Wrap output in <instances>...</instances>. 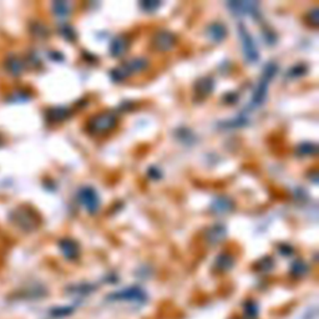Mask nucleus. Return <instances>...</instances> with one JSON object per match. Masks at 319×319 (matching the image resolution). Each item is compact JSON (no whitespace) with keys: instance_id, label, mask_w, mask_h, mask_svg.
Wrapping results in <instances>:
<instances>
[{"instance_id":"4","label":"nucleus","mask_w":319,"mask_h":319,"mask_svg":"<svg viewBox=\"0 0 319 319\" xmlns=\"http://www.w3.org/2000/svg\"><path fill=\"white\" fill-rule=\"evenodd\" d=\"M238 35H239V38H241L242 41V47H243V54L244 58L248 63H255V61L259 59V52L257 50V47H255V43L253 40L252 35L250 32H247L246 26L243 24H239L238 25Z\"/></svg>"},{"instance_id":"24","label":"nucleus","mask_w":319,"mask_h":319,"mask_svg":"<svg viewBox=\"0 0 319 319\" xmlns=\"http://www.w3.org/2000/svg\"><path fill=\"white\" fill-rule=\"evenodd\" d=\"M305 66L303 65H297V66L292 67V69L288 71V76H292V78H298V76H302L305 73Z\"/></svg>"},{"instance_id":"14","label":"nucleus","mask_w":319,"mask_h":319,"mask_svg":"<svg viewBox=\"0 0 319 319\" xmlns=\"http://www.w3.org/2000/svg\"><path fill=\"white\" fill-rule=\"evenodd\" d=\"M111 298L126 299V301H141L145 298V293L140 288H128V289L111 294Z\"/></svg>"},{"instance_id":"22","label":"nucleus","mask_w":319,"mask_h":319,"mask_svg":"<svg viewBox=\"0 0 319 319\" xmlns=\"http://www.w3.org/2000/svg\"><path fill=\"white\" fill-rule=\"evenodd\" d=\"M308 23L309 25L313 26V28H317L319 24V15H318V8H313L312 10H309L308 13Z\"/></svg>"},{"instance_id":"3","label":"nucleus","mask_w":319,"mask_h":319,"mask_svg":"<svg viewBox=\"0 0 319 319\" xmlns=\"http://www.w3.org/2000/svg\"><path fill=\"white\" fill-rule=\"evenodd\" d=\"M117 124V116L112 111H102L89 121V130L91 134H105L112 130Z\"/></svg>"},{"instance_id":"19","label":"nucleus","mask_w":319,"mask_h":319,"mask_svg":"<svg viewBox=\"0 0 319 319\" xmlns=\"http://www.w3.org/2000/svg\"><path fill=\"white\" fill-rule=\"evenodd\" d=\"M317 152V145L312 143H304L298 147V154L301 156H312Z\"/></svg>"},{"instance_id":"9","label":"nucleus","mask_w":319,"mask_h":319,"mask_svg":"<svg viewBox=\"0 0 319 319\" xmlns=\"http://www.w3.org/2000/svg\"><path fill=\"white\" fill-rule=\"evenodd\" d=\"M235 207L233 200H231L227 196H220V197L215 198L213 202L211 203V211L216 215H224L231 212Z\"/></svg>"},{"instance_id":"20","label":"nucleus","mask_w":319,"mask_h":319,"mask_svg":"<svg viewBox=\"0 0 319 319\" xmlns=\"http://www.w3.org/2000/svg\"><path fill=\"white\" fill-rule=\"evenodd\" d=\"M69 116V110L64 108H59V109H52L50 111V119L54 120V121H61V120L66 119Z\"/></svg>"},{"instance_id":"5","label":"nucleus","mask_w":319,"mask_h":319,"mask_svg":"<svg viewBox=\"0 0 319 319\" xmlns=\"http://www.w3.org/2000/svg\"><path fill=\"white\" fill-rule=\"evenodd\" d=\"M79 202L81 203L90 215H95L96 212L99 211L100 207V197L97 192L90 187V186H85L80 191L78 192Z\"/></svg>"},{"instance_id":"2","label":"nucleus","mask_w":319,"mask_h":319,"mask_svg":"<svg viewBox=\"0 0 319 319\" xmlns=\"http://www.w3.org/2000/svg\"><path fill=\"white\" fill-rule=\"evenodd\" d=\"M148 66V61L147 59L145 58H134L131 59V60L125 61V63H122L120 66H117L116 69H113L111 71V78L115 81H122V80H125L126 78L128 76L134 75V74L140 73V71H143L145 70L146 67Z\"/></svg>"},{"instance_id":"26","label":"nucleus","mask_w":319,"mask_h":319,"mask_svg":"<svg viewBox=\"0 0 319 319\" xmlns=\"http://www.w3.org/2000/svg\"><path fill=\"white\" fill-rule=\"evenodd\" d=\"M148 176L151 177V178H154V180H159L160 177H161V172H160L157 168L151 167L148 168Z\"/></svg>"},{"instance_id":"16","label":"nucleus","mask_w":319,"mask_h":319,"mask_svg":"<svg viewBox=\"0 0 319 319\" xmlns=\"http://www.w3.org/2000/svg\"><path fill=\"white\" fill-rule=\"evenodd\" d=\"M52 12L58 16H66L71 13V4L67 1H56L52 4Z\"/></svg>"},{"instance_id":"15","label":"nucleus","mask_w":319,"mask_h":319,"mask_svg":"<svg viewBox=\"0 0 319 319\" xmlns=\"http://www.w3.org/2000/svg\"><path fill=\"white\" fill-rule=\"evenodd\" d=\"M226 227L223 224H215L208 229L207 232V239L211 244H217L222 242L226 237Z\"/></svg>"},{"instance_id":"6","label":"nucleus","mask_w":319,"mask_h":319,"mask_svg":"<svg viewBox=\"0 0 319 319\" xmlns=\"http://www.w3.org/2000/svg\"><path fill=\"white\" fill-rule=\"evenodd\" d=\"M229 12L236 15H251L257 16L259 14V4L257 1H229L227 3Z\"/></svg>"},{"instance_id":"8","label":"nucleus","mask_w":319,"mask_h":319,"mask_svg":"<svg viewBox=\"0 0 319 319\" xmlns=\"http://www.w3.org/2000/svg\"><path fill=\"white\" fill-rule=\"evenodd\" d=\"M15 221L21 228L26 231H32L38 226V218L34 212L29 209H19L15 212Z\"/></svg>"},{"instance_id":"25","label":"nucleus","mask_w":319,"mask_h":319,"mask_svg":"<svg viewBox=\"0 0 319 319\" xmlns=\"http://www.w3.org/2000/svg\"><path fill=\"white\" fill-rule=\"evenodd\" d=\"M12 65H9V70L12 71L13 74H20L21 70H23V64H21L20 61L17 60V59H12L10 60Z\"/></svg>"},{"instance_id":"18","label":"nucleus","mask_w":319,"mask_h":319,"mask_svg":"<svg viewBox=\"0 0 319 319\" xmlns=\"http://www.w3.org/2000/svg\"><path fill=\"white\" fill-rule=\"evenodd\" d=\"M233 262L235 261H233V258L231 257V255L223 253V255H221L220 257H218L216 264H217V267L220 268L221 271H227V270H231V268H232Z\"/></svg>"},{"instance_id":"13","label":"nucleus","mask_w":319,"mask_h":319,"mask_svg":"<svg viewBox=\"0 0 319 319\" xmlns=\"http://www.w3.org/2000/svg\"><path fill=\"white\" fill-rule=\"evenodd\" d=\"M213 89H215V82L211 78L200 79L194 85V93L200 97H206V96L211 95Z\"/></svg>"},{"instance_id":"23","label":"nucleus","mask_w":319,"mask_h":319,"mask_svg":"<svg viewBox=\"0 0 319 319\" xmlns=\"http://www.w3.org/2000/svg\"><path fill=\"white\" fill-rule=\"evenodd\" d=\"M161 5V3H159V1H152V0H150V1H143V3H140V6L145 10V12H155L159 6Z\"/></svg>"},{"instance_id":"12","label":"nucleus","mask_w":319,"mask_h":319,"mask_svg":"<svg viewBox=\"0 0 319 319\" xmlns=\"http://www.w3.org/2000/svg\"><path fill=\"white\" fill-rule=\"evenodd\" d=\"M59 247H60V251L63 252L65 258L67 259L78 258L79 246L75 241L69 239V238H65V239H61V241L59 242Z\"/></svg>"},{"instance_id":"1","label":"nucleus","mask_w":319,"mask_h":319,"mask_svg":"<svg viewBox=\"0 0 319 319\" xmlns=\"http://www.w3.org/2000/svg\"><path fill=\"white\" fill-rule=\"evenodd\" d=\"M277 65L274 63H268L263 69V74H262L261 80L258 81L257 86L255 89V93L252 96V105L253 106H261L263 102L266 101L268 94V85L272 81V79L274 78L277 73Z\"/></svg>"},{"instance_id":"17","label":"nucleus","mask_w":319,"mask_h":319,"mask_svg":"<svg viewBox=\"0 0 319 319\" xmlns=\"http://www.w3.org/2000/svg\"><path fill=\"white\" fill-rule=\"evenodd\" d=\"M247 124H248V120H247V117L244 116H238V117H235V119H231L229 121H224V122H221V126L224 128H243V126H246Z\"/></svg>"},{"instance_id":"21","label":"nucleus","mask_w":319,"mask_h":319,"mask_svg":"<svg viewBox=\"0 0 319 319\" xmlns=\"http://www.w3.org/2000/svg\"><path fill=\"white\" fill-rule=\"evenodd\" d=\"M307 272V266L303 261H297L294 262V264L292 266V273L296 274V276H302Z\"/></svg>"},{"instance_id":"7","label":"nucleus","mask_w":319,"mask_h":319,"mask_svg":"<svg viewBox=\"0 0 319 319\" xmlns=\"http://www.w3.org/2000/svg\"><path fill=\"white\" fill-rule=\"evenodd\" d=\"M152 43H154V47L160 51H168L175 47L176 36L167 30H161V32H156Z\"/></svg>"},{"instance_id":"10","label":"nucleus","mask_w":319,"mask_h":319,"mask_svg":"<svg viewBox=\"0 0 319 319\" xmlns=\"http://www.w3.org/2000/svg\"><path fill=\"white\" fill-rule=\"evenodd\" d=\"M227 29L222 23H212L207 28V36L213 43H222L226 39Z\"/></svg>"},{"instance_id":"11","label":"nucleus","mask_w":319,"mask_h":319,"mask_svg":"<svg viewBox=\"0 0 319 319\" xmlns=\"http://www.w3.org/2000/svg\"><path fill=\"white\" fill-rule=\"evenodd\" d=\"M128 39L125 35H119L111 41L110 45V54L113 58H120L128 51Z\"/></svg>"}]
</instances>
